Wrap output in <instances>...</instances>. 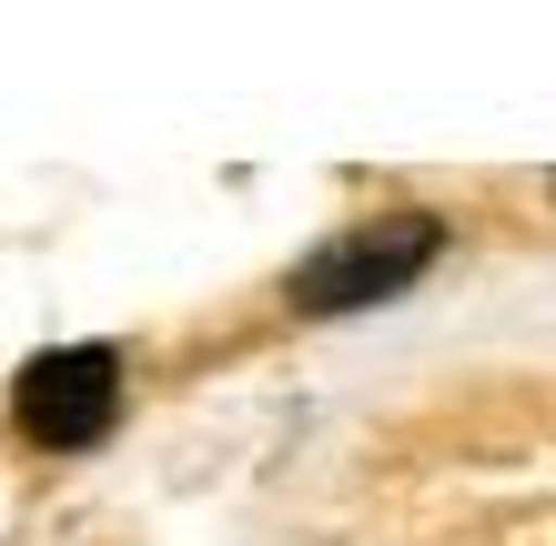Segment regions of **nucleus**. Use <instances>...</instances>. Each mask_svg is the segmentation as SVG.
Returning a JSON list of instances; mask_svg holds the SVG:
<instances>
[{
  "instance_id": "f257e3e1",
  "label": "nucleus",
  "mask_w": 556,
  "mask_h": 546,
  "mask_svg": "<svg viewBox=\"0 0 556 546\" xmlns=\"http://www.w3.org/2000/svg\"><path fill=\"white\" fill-rule=\"evenodd\" d=\"M435 243H445L435 213H375V223L334 233L304 274H293V304H304V314H354L375 294H405V283L435 264Z\"/></svg>"
},
{
  "instance_id": "f03ea898",
  "label": "nucleus",
  "mask_w": 556,
  "mask_h": 546,
  "mask_svg": "<svg viewBox=\"0 0 556 546\" xmlns=\"http://www.w3.org/2000/svg\"><path fill=\"white\" fill-rule=\"evenodd\" d=\"M122 426V355L112 344H61L21 374V435L30 445H102Z\"/></svg>"
}]
</instances>
